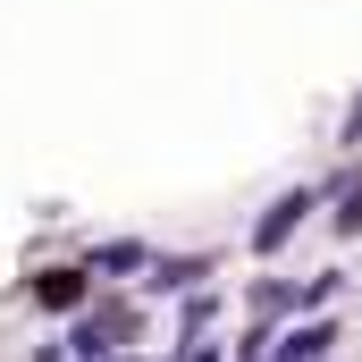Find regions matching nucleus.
<instances>
[{"instance_id":"obj_1","label":"nucleus","mask_w":362,"mask_h":362,"mask_svg":"<svg viewBox=\"0 0 362 362\" xmlns=\"http://www.w3.org/2000/svg\"><path fill=\"white\" fill-rule=\"evenodd\" d=\"M303 219H312V194H278L270 211L253 219V253H278V245H286V236H295Z\"/></svg>"},{"instance_id":"obj_2","label":"nucleus","mask_w":362,"mask_h":362,"mask_svg":"<svg viewBox=\"0 0 362 362\" xmlns=\"http://www.w3.org/2000/svg\"><path fill=\"white\" fill-rule=\"evenodd\" d=\"M34 303L76 312V303H85V270H42V278H34Z\"/></svg>"},{"instance_id":"obj_3","label":"nucleus","mask_w":362,"mask_h":362,"mask_svg":"<svg viewBox=\"0 0 362 362\" xmlns=\"http://www.w3.org/2000/svg\"><path fill=\"white\" fill-rule=\"evenodd\" d=\"M110 337H127V312H101V320H85V329H76L68 346H76L85 362H101V354H110Z\"/></svg>"},{"instance_id":"obj_4","label":"nucleus","mask_w":362,"mask_h":362,"mask_svg":"<svg viewBox=\"0 0 362 362\" xmlns=\"http://www.w3.org/2000/svg\"><path fill=\"white\" fill-rule=\"evenodd\" d=\"M329 194H337V211H329V228H337V236H362V177L329 185Z\"/></svg>"},{"instance_id":"obj_5","label":"nucleus","mask_w":362,"mask_h":362,"mask_svg":"<svg viewBox=\"0 0 362 362\" xmlns=\"http://www.w3.org/2000/svg\"><path fill=\"white\" fill-rule=\"evenodd\" d=\"M329 346H337V329H295V337L278 346V362H320Z\"/></svg>"},{"instance_id":"obj_6","label":"nucleus","mask_w":362,"mask_h":362,"mask_svg":"<svg viewBox=\"0 0 362 362\" xmlns=\"http://www.w3.org/2000/svg\"><path fill=\"white\" fill-rule=\"evenodd\" d=\"M144 262H152L144 245H101V253H93V270H144Z\"/></svg>"},{"instance_id":"obj_7","label":"nucleus","mask_w":362,"mask_h":362,"mask_svg":"<svg viewBox=\"0 0 362 362\" xmlns=\"http://www.w3.org/2000/svg\"><path fill=\"white\" fill-rule=\"evenodd\" d=\"M185 362H219V354H211V346H194V354H185Z\"/></svg>"}]
</instances>
